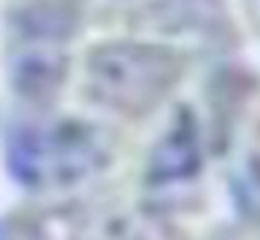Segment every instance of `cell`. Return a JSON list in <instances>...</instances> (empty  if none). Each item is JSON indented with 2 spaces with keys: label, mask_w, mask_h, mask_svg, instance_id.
Segmentation results:
<instances>
[{
  "label": "cell",
  "mask_w": 260,
  "mask_h": 240,
  "mask_svg": "<svg viewBox=\"0 0 260 240\" xmlns=\"http://www.w3.org/2000/svg\"><path fill=\"white\" fill-rule=\"evenodd\" d=\"M71 21L53 3L26 6L9 21L6 76L24 111L50 108L56 91L71 71L68 65Z\"/></svg>",
  "instance_id": "obj_3"
},
{
  "label": "cell",
  "mask_w": 260,
  "mask_h": 240,
  "mask_svg": "<svg viewBox=\"0 0 260 240\" xmlns=\"http://www.w3.org/2000/svg\"><path fill=\"white\" fill-rule=\"evenodd\" d=\"M184 79V56L158 41H106L85 53L82 94L100 111L146 117L164 106Z\"/></svg>",
  "instance_id": "obj_2"
},
{
  "label": "cell",
  "mask_w": 260,
  "mask_h": 240,
  "mask_svg": "<svg viewBox=\"0 0 260 240\" xmlns=\"http://www.w3.org/2000/svg\"><path fill=\"white\" fill-rule=\"evenodd\" d=\"M6 161L24 188L71 191L108 164V144L88 120L56 114V108H36L21 111L9 123Z\"/></svg>",
  "instance_id": "obj_1"
},
{
  "label": "cell",
  "mask_w": 260,
  "mask_h": 240,
  "mask_svg": "<svg viewBox=\"0 0 260 240\" xmlns=\"http://www.w3.org/2000/svg\"><path fill=\"white\" fill-rule=\"evenodd\" d=\"M6 240H44V234H41L38 226H32L29 220H21V223L9 220V226H6Z\"/></svg>",
  "instance_id": "obj_4"
},
{
  "label": "cell",
  "mask_w": 260,
  "mask_h": 240,
  "mask_svg": "<svg viewBox=\"0 0 260 240\" xmlns=\"http://www.w3.org/2000/svg\"><path fill=\"white\" fill-rule=\"evenodd\" d=\"M251 15H254V24L260 29V0H251Z\"/></svg>",
  "instance_id": "obj_5"
}]
</instances>
